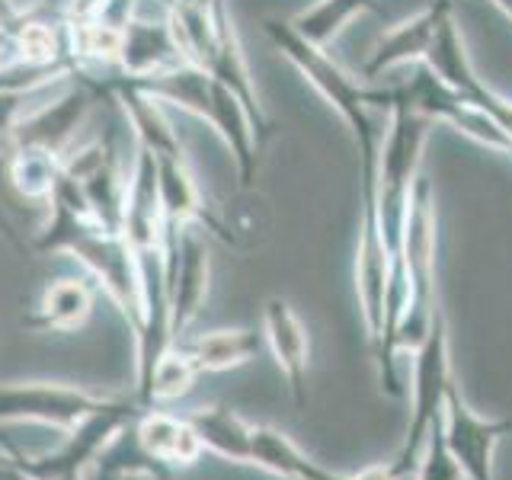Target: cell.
<instances>
[{
  "instance_id": "cell-1",
  "label": "cell",
  "mask_w": 512,
  "mask_h": 480,
  "mask_svg": "<svg viewBox=\"0 0 512 480\" xmlns=\"http://www.w3.org/2000/svg\"><path fill=\"white\" fill-rule=\"evenodd\" d=\"M119 77V74H112ZM125 80V77H119ZM135 90L154 96L157 103H173L192 116H199L208 122L221 135V141L228 144V151L234 154V167L240 176V186H253L256 170H260V151H263V135L256 128L253 116L247 106L240 103V96L231 93L228 87L215 80L212 74H205L196 64H176V68L154 74V77H141V80H125Z\"/></svg>"
},
{
  "instance_id": "cell-2",
  "label": "cell",
  "mask_w": 512,
  "mask_h": 480,
  "mask_svg": "<svg viewBox=\"0 0 512 480\" xmlns=\"http://www.w3.org/2000/svg\"><path fill=\"white\" fill-rule=\"evenodd\" d=\"M160 4L167 10V26L176 45H180L183 61L196 64L205 74L221 80L231 93H237L240 103L253 116L256 128H260L263 141H269L272 128L260 96H256L228 0H160Z\"/></svg>"
},
{
  "instance_id": "cell-3",
  "label": "cell",
  "mask_w": 512,
  "mask_h": 480,
  "mask_svg": "<svg viewBox=\"0 0 512 480\" xmlns=\"http://www.w3.org/2000/svg\"><path fill=\"white\" fill-rule=\"evenodd\" d=\"M375 106L388 112V128L381 135L378 164H375V202H378L381 234L388 240L391 260H397L410 196L416 189V180L423 176L420 164H423L426 138L436 122L404 103L388 100L384 90H375Z\"/></svg>"
},
{
  "instance_id": "cell-4",
  "label": "cell",
  "mask_w": 512,
  "mask_h": 480,
  "mask_svg": "<svg viewBox=\"0 0 512 480\" xmlns=\"http://www.w3.org/2000/svg\"><path fill=\"white\" fill-rule=\"evenodd\" d=\"M266 39L276 45V52L298 68V74L324 96L330 109L346 122L356 141L359 154H378L381 132L375 128L372 109H375V90L365 87L359 77H352L340 61H333L327 48L311 45L308 39H301L292 29V23L285 20H266L263 23Z\"/></svg>"
},
{
  "instance_id": "cell-5",
  "label": "cell",
  "mask_w": 512,
  "mask_h": 480,
  "mask_svg": "<svg viewBox=\"0 0 512 480\" xmlns=\"http://www.w3.org/2000/svg\"><path fill=\"white\" fill-rule=\"evenodd\" d=\"M141 407L132 400L112 397L103 410H96L84 416L77 426L64 432V442L52 452L42 455H23V452H10V464L23 477L29 480H84L87 468L93 458L109 445V439L132 420Z\"/></svg>"
},
{
  "instance_id": "cell-6",
  "label": "cell",
  "mask_w": 512,
  "mask_h": 480,
  "mask_svg": "<svg viewBox=\"0 0 512 480\" xmlns=\"http://www.w3.org/2000/svg\"><path fill=\"white\" fill-rule=\"evenodd\" d=\"M413 413L407 426V439L400 445V452L394 455L404 468L413 474L416 461H420V448L426 442V432L432 420L445 407V391L455 381L452 375V346H448V320L442 308H436L429 320V330L423 336V343L413 349Z\"/></svg>"
},
{
  "instance_id": "cell-7",
  "label": "cell",
  "mask_w": 512,
  "mask_h": 480,
  "mask_svg": "<svg viewBox=\"0 0 512 480\" xmlns=\"http://www.w3.org/2000/svg\"><path fill=\"white\" fill-rule=\"evenodd\" d=\"M426 68L436 71L448 87H452L464 103L474 106L480 116H487L496 128L503 132V138L512 148V100L500 96L493 87H487L484 80L477 77L474 64L468 58V48H464V36L455 23V13H448L436 39H432L429 52H426Z\"/></svg>"
},
{
  "instance_id": "cell-8",
  "label": "cell",
  "mask_w": 512,
  "mask_h": 480,
  "mask_svg": "<svg viewBox=\"0 0 512 480\" xmlns=\"http://www.w3.org/2000/svg\"><path fill=\"white\" fill-rule=\"evenodd\" d=\"M109 400L112 397L52 381L0 384V423H42L68 432L84 416L103 410Z\"/></svg>"
},
{
  "instance_id": "cell-9",
  "label": "cell",
  "mask_w": 512,
  "mask_h": 480,
  "mask_svg": "<svg viewBox=\"0 0 512 480\" xmlns=\"http://www.w3.org/2000/svg\"><path fill=\"white\" fill-rule=\"evenodd\" d=\"M384 93H388V100H397V103H404L416 112H423V116L432 122H445V125L458 128L461 135H468L471 141L484 144V148L512 154L509 141L503 138L500 128H496L487 116H480L474 106L464 103L436 71L426 68V64H420V71H416L407 84L388 87Z\"/></svg>"
},
{
  "instance_id": "cell-10",
  "label": "cell",
  "mask_w": 512,
  "mask_h": 480,
  "mask_svg": "<svg viewBox=\"0 0 512 480\" xmlns=\"http://www.w3.org/2000/svg\"><path fill=\"white\" fill-rule=\"evenodd\" d=\"M509 432L512 420H484L461 397L458 381L448 384L442 407V439L464 471V480H496L493 455L500 439H506Z\"/></svg>"
},
{
  "instance_id": "cell-11",
  "label": "cell",
  "mask_w": 512,
  "mask_h": 480,
  "mask_svg": "<svg viewBox=\"0 0 512 480\" xmlns=\"http://www.w3.org/2000/svg\"><path fill=\"white\" fill-rule=\"evenodd\" d=\"M208 279H212V263H208L205 237L189 224L180 237V256H176V263L164 282L173 343L186 340L189 327L196 324V317L202 314L205 298H208Z\"/></svg>"
},
{
  "instance_id": "cell-12",
  "label": "cell",
  "mask_w": 512,
  "mask_h": 480,
  "mask_svg": "<svg viewBox=\"0 0 512 480\" xmlns=\"http://www.w3.org/2000/svg\"><path fill=\"white\" fill-rule=\"evenodd\" d=\"M448 13H455L452 0H436V4H429L426 10L410 16V20L397 23L388 32H381L378 42L372 45V52H368V61L362 64V77H381L391 68L426 61L429 45L436 39V32Z\"/></svg>"
},
{
  "instance_id": "cell-13",
  "label": "cell",
  "mask_w": 512,
  "mask_h": 480,
  "mask_svg": "<svg viewBox=\"0 0 512 480\" xmlns=\"http://www.w3.org/2000/svg\"><path fill=\"white\" fill-rule=\"evenodd\" d=\"M135 439L144 448V455L154 458L170 480L180 474L189 464H196L199 455L205 452L196 429L186 416H176L157 407H141L132 420Z\"/></svg>"
},
{
  "instance_id": "cell-14",
  "label": "cell",
  "mask_w": 512,
  "mask_h": 480,
  "mask_svg": "<svg viewBox=\"0 0 512 480\" xmlns=\"http://www.w3.org/2000/svg\"><path fill=\"white\" fill-rule=\"evenodd\" d=\"M263 340L276 359L279 372L285 375L292 388L295 404H304V381H308V362H311V340L308 327L285 298H269L263 304Z\"/></svg>"
},
{
  "instance_id": "cell-15",
  "label": "cell",
  "mask_w": 512,
  "mask_h": 480,
  "mask_svg": "<svg viewBox=\"0 0 512 480\" xmlns=\"http://www.w3.org/2000/svg\"><path fill=\"white\" fill-rule=\"evenodd\" d=\"M176 64H183V52L167 26V16L160 23H151L135 13L122 29V52L116 74L125 80H141L164 74L176 68Z\"/></svg>"
},
{
  "instance_id": "cell-16",
  "label": "cell",
  "mask_w": 512,
  "mask_h": 480,
  "mask_svg": "<svg viewBox=\"0 0 512 480\" xmlns=\"http://www.w3.org/2000/svg\"><path fill=\"white\" fill-rule=\"evenodd\" d=\"M93 298H96L93 279L64 276V279H55L52 285H45L36 308L23 320H26V327L39 333H71L87 324V317L93 311Z\"/></svg>"
},
{
  "instance_id": "cell-17",
  "label": "cell",
  "mask_w": 512,
  "mask_h": 480,
  "mask_svg": "<svg viewBox=\"0 0 512 480\" xmlns=\"http://www.w3.org/2000/svg\"><path fill=\"white\" fill-rule=\"evenodd\" d=\"M186 420L196 429L205 452H212L224 461L250 464L253 461V423L231 407H199L186 413Z\"/></svg>"
},
{
  "instance_id": "cell-18",
  "label": "cell",
  "mask_w": 512,
  "mask_h": 480,
  "mask_svg": "<svg viewBox=\"0 0 512 480\" xmlns=\"http://www.w3.org/2000/svg\"><path fill=\"white\" fill-rule=\"evenodd\" d=\"M263 333L256 330H212L199 336H186L180 346L199 365V372H228L253 362L263 349Z\"/></svg>"
},
{
  "instance_id": "cell-19",
  "label": "cell",
  "mask_w": 512,
  "mask_h": 480,
  "mask_svg": "<svg viewBox=\"0 0 512 480\" xmlns=\"http://www.w3.org/2000/svg\"><path fill=\"white\" fill-rule=\"evenodd\" d=\"M64 154L39 148H10L7 154V183L23 202L45 205L61 173Z\"/></svg>"
},
{
  "instance_id": "cell-20",
  "label": "cell",
  "mask_w": 512,
  "mask_h": 480,
  "mask_svg": "<svg viewBox=\"0 0 512 480\" xmlns=\"http://www.w3.org/2000/svg\"><path fill=\"white\" fill-rule=\"evenodd\" d=\"M199 365L192 362L180 346H170L164 356L157 359L151 368V375L144 384L135 388V404L138 407H160V404H173V400L186 397L199 381Z\"/></svg>"
},
{
  "instance_id": "cell-21",
  "label": "cell",
  "mask_w": 512,
  "mask_h": 480,
  "mask_svg": "<svg viewBox=\"0 0 512 480\" xmlns=\"http://www.w3.org/2000/svg\"><path fill=\"white\" fill-rule=\"evenodd\" d=\"M375 0H317L314 7H308L304 13H298L292 23V29L301 39H308L311 45L327 48V42H333L340 32L356 20V16L375 10Z\"/></svg>"
},
{
  "instance_id": "cell-22",
  "label": "cell",
  "mask_w": 512,
  "mask_h": 480,
  "mask_svg": "<svg viewBox=\"0 0 512 480\" xmlns=\"http://www.w3.org/2000/svg\"><path fill=\"white\" fill-rule=\"evenodd\" d=\"M301 448L272 426H253V468H263L282 480H295Z\"/></svg>"
},
{
  "instance_id": "cell-23",
  "label": "cell",
  "mask_w": 512,
  "mask_h": 480,
  "mask_svg": "<svg viewBox=\"0 0 512 480\" xmlns=\"http://www.w3.org/2000/svg\"><path fill=\"white\" fill-rule=\"evenodd\" d=\"M416 480H464V471L458 468V461L448 452V445L442 439V413L432 420L426 442L420 448V461H416Z\"/></svg>"
},
{
  "instance_id": "cell-24",
  "label": "cell",
  "mask_w": 512,
  "mask_h": 480,
  "mask_svg": "<svg viewBox=\"0 0 512 480\" xmlns=\"http://www.w3.org/2000/svg\"><path fill=\"white\" fill-rule=\"evenodd\" d=\"M407 477H410V471L397 458L375 464V468H365L362 474H336V471L324 468V464H317L314 458H308L304 452L295 464V480H407Z\"/></svg>"
},
{
  "instance_id": "cell-25",
  "label": "cell",
  "mask_w": 512,
  "mask_h": 480,
  "mask_svg": "<svg viewBox=\"0 0 512 480\" xmlns=\"http://www.w3.org/2000/svg\"><path fill=\"white\" fill-rule=\"evenodd\" d=\"M20 7L13 4V0H0V29H10L16 20H20Z\"/></svg>"
},
{
  "instance_id": "cell-26",
  "label": "cell",
  "mask_w": 512,
  "mask_h": 480,
  "mask_svg": "<svg viewBox=\"0 0 512 480\" xmlns=\"http://www.w3.org/2000/svg\"><path fill=\"white\" fill-rule=\"evenodd\" d=\"M100 4H103V0H71V4H68V13H71V16H90Z\"/></svg>"
},
{
  "instance_id": "cell-27",
  "label": "cell",
  "mask_w": 512,
  "mask_h": 480,
  "mask_svg": "<svg viewBox=\"0 0 512 480\" xmlns=\"http://www.w3.org/2000/svg\"><path fill=\"white\" fill-rule=\"evenodd\" d=\"M493 4L500 7V10H503V13L509 16V20H512V0H493Z\"/></svg>"
},
{
  "instance_id": "cell-28",
  "label": "cell",
  "mask_w": 512,
  "mask_h": 480,
  "mask_svg": "<svg viewBox=\"0 0 512 480\" xmlns=\"http://www.w3.org/2000/svg\"><path fill=\"white\" fill-rule=\"evenodd\" d=\"M23 480H29V477H23Z\"/></svg>"
}]
</instances>
